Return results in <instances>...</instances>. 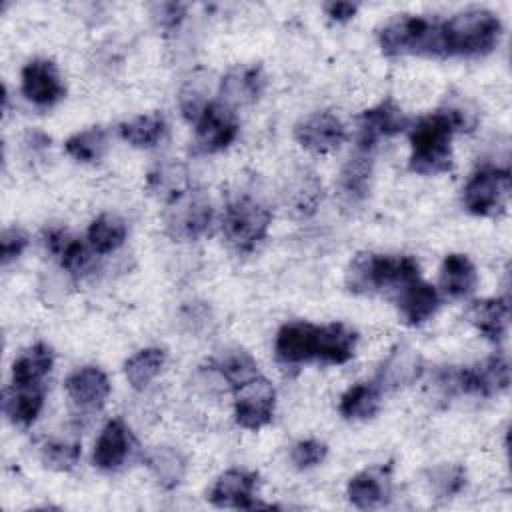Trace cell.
I'll return each instance as SVG.
<instances>
[{
  "label": "cell",
  "instance_id": "10",
  "mask_svg": "<svg viewBox=\"0 0 512 512\" xmlns=\"http://www.w3.org/2000/svg\"><path fill=\"white\" fill-rule=\"evenodd\" d=\"M194 124L196 146L206 154L228 148L238 136L236 112L224 102H208Z\"/></svg>",
  "mask_w": 512,
  "mask_h": 512
},
{
  "label": "cell",
  "instance_id": "19",
  "mask_svg": "<svg viewBox=\"0 0 512 512\" xmlns=\"http://www.w3.org/2000/svg\"><path fill=\"white\" fill-rule=\"evenodd\" d=\"M372 180V156L368 150H358L348 162L342 166L338 174V196L346 206L360 204L370 192Z\"/></svg>",
  "mask_w": 512,
  "mask_h": 512
},
{
  "label": "cell",
  "instance_id": "34",
  "mask_svg": "<svg viewBox=\"0 0 512 512\" xmlns=\"http://www.w3.org/2000/svg\"><path fill=\"white\" fill-rule=\"evenodd\" d=\"M322 198V186L314 174L300 172L288 186L286 206L298 216H310Z\"/></svg>",
  "mask_w": 512,
  "mask_h": 512
},
{
  "label": "cell",
  "instance_id": "15",
  "mask_svg": "<svg viewBox=\"0 0 512 512\" xmlns=\"http://www.w3.org/2000/svg\"><path fill=\"white\" fill-rule=\"evenodd\" d=\"M256 482L258 476L254 472L234 468L218 476L208 498L218 508H260L264 504L254 496Z\"/></svg>",
  "mask_w": 512,
  "mask_h": 512
},
{
  "label": "cell",
  "instance_id": "41",
  "mask_svg": "<svg viewBox=\"0 0 512 512\" xmlns=\"http://www.w3.org/2000/svg\"><path fill=\"white\" fill-rule=\"evenodd\" d=\"M328 454V448L324 442L318 440H300L292 446L290 450V460L296 468L306 470V468H314L320 462H324Z\"/></svg>",
  "mask_w": 512,
  "mask_h": 512
},
{
  "label": "cell",
  "instance_id": "32",
  "mask_svg": "<svg viewBox=\"0 0 512 512\" xmlns=\"http://www.w3.org/2000/svg\"><path fill=\"white\" fill-rule=\"evenodd\" d=\"M126 240V224L116 214H100L88 228V244L98 254L114 252Z\"/></svg>",
  "mask_w": 512,
  "mask_h": 512
},
{
  "label": "cell",
  "instance_id": "7",
  "mask_svg": "<svg viewBox=\"0 0 512 512\" xmlns=\"http://www.w3.org/2000/svg\"><path fill=\"white\" fill-rule=\"evenodd\" d=\"M510 368L504 356L496 354L472 368H448L438 374V384L446 394L492 396L508 388Z\"/></svg>",
  "mask_w": 512,
  "mask_h": 512
},
{
  "label": "cell",
  "instance_id": "39",
  "mask_svg": "<svg viewBox=\"0 0 512 512\" xmlns=\"http://www.w3.org/2000/svg\"><path fill=\"white\" fill-rule=\"evenodd\" d=\"M206 94H208V86L202 76H194L184 84V88L180 90V110L186 120L196 122V118L202 114V110L208 104Z\"/></svg>",
  "mask_w": 512,
  "mask_h": 512
},
{
  "label": "cell",
  "instance_id": "43",
  "mask_svg": "<svg viewBox=\"0 0 512 512\" xmlns=\"http://www.w3.org/2000/svg\"><path fill=\"white\" fill-rule=\"evenodd\" d=\"M184 14H186V4H180V2H164L154 8V18L166 30H172L174 26H178Z\"/></svg>",
  "mask_w": 512,
  "mask_h": 512
},
{
  "label": "cell",
  "instance_id": "13",
  "mask_svg": "<svg viewBox=\"0 0 512 512\" xmlns=\"http://www.w3.org/2000/svg\"><path fill=\"white\" fill-rule=\"evenodd\" d=\"M294 138L302 148L326 154L344 142L346 128L332 112H312L294 126Z\"/></svg>",
  "mask_w": 512,
  "mask_h": 512
},
{
  "label": "cell",
  "instance_id": "36",
  "mask_svg": "<svg viewBox=\"0 0 512 512\" xmlns=\"http://www.w3.org/2000/svg\"><path fill=\"white\" fill-rule=\"evenodd\" d=\"M66 152L78 162H96L106 150V132L98 126L82 130L64 142Z\"/></svg>",
  "mask_w": 512,
  "mask_h": 512
},
{
  "label": "cell",
  "instance_id": "27",
  "mask_svg": "<svg viewBox=\"0 0 512 512\" xmlns=\"http://www.w3.org/2000/svg\"><path fill=\"white\" fill-rule=\"evenodd\" d=\"M478 282V274L474 264L464 254H448L442 262L440 270V286L450 298L468 296Z\"/></svg>",
  "mask_w": 512,
  "mask_h": 512
},
{
  "label": "cell",
  "instance_id": "29",
  "mask_svg": "<svg viewBox=\"0 0 512 512\" xmlns=\"http://www.w3.org/2000/svg\"><path fill=\"white\" fill-rule=\"evenodd\" d=\"M146 464L154 474V478L158 480V484L168 490L176 488L186 474V458L172 446L154 448L148 454Z\"/></svg>",
  "mask_w": 512,
  "mask_h": 512
},
{
  "label": "cell",
  "instance_id": "20",
  "mask_svg": "<svg viewBox=\"0 0 512 512\" xmlns=\"http://www.w3.org/2000/svg\"><path fill=\"white\" fill-rule=\"evenodd\" d=\"M400 296H398V310L402 314V318L416 326L426 322L438 308L440 298L438 292L428 284L422 282L420 278L410 280L408 284L400 286Z\"/></svg>",
  "mask_w": 512,
  "mask_h": 512
},
{
  "label": "cell",
  "instance_id": "26",
  "mask_svg": "<svg viewBox=\"0 0 512 512\" xmlns=\"http://www.w3.org/2000/svg\"><path fill=\"white\" fill-rule=\"evenodd\" d=\"M44 404V384L36 386H10L4 392V412L16 426H30Z\"/></svg>",
  "mask_w": 512,
  "mask_h": 512
},
{
  "label": "cell",
  "instance_id": "31",
  "mask_svg": "<svg viewBox=\"0 0 512 512\" xmlns=\"http://www.w3.org/2000/svg\"><path fill=\"white\" fill-rule=\"evenodd\" d=\"M380 408V388L374 384H354L340 398V414L348 420H364L378 412Z\"/></svg>",
  "mask_w": 512,
  "mask_h": 512
},
{
  "label": "cell",
  "instance_id": "24",
  "mask_svg": "<svg viewBox=\"0 0 512 512\" xmlns=\"http://www.w3.org/2000/svg\"><path fill=\"white\" fill-rule=\"evenodd\" d=\"M54 364V352L48 344L38 342L26 348L12 364V384L14 386H36L48 376Z\"/></svg>",
  "mask_w": 512,
  "mask_h": 512
},
{
  "label": "cell",
  "instance_id": "14",
  "mask_svg": "<svg viewBox=\"0 0 512 512\" xmlns=\"http://www.w3.org/2000/svg\"><path fill=\"white\" fill-rule=\"evenodd\" d=\"M22 92L24 96L42 108L54 106L64 96V84L58 68L48 58H34L22 68Z\"/></svg>",
  "mask_w": 512,
  "mask_h": 512
},
{
  "label": "cell",
  "instance_id": "17",
  "mask_svg": "<svg viewBox=\"0 0 512 512\" xmlns=\"http://www.w3.org/2000/svg\"><path fill=\"white\" fill-rule=\"evenodd\" d=\"M130 448H132V436L124 420L122 418L110 420L102 428L96 440L94 454H92L94 466H98L100 470H116L128 458Z\"/></svg>",
  "mask_w": 512,
  "mask_h": 512
},
{
  "label": "cell",
  "instance_id": "16",
  "mask_svg": "<svg viewBox=\"0 0 512 512\" xmlns=\"http://www.w3.org/2000/svg\"><path fill=\"white\" fill-rule=\"evenodd\" d=\"M266 86V74L258 64H246L230 70L220 82V102L226 106L252 104L260 98Z\"/></svg>",
  "mask_w": 512,
  "mask_h": 512
},
{
  "label": "cell",
  "instance_id": "18",
  "mask_svg": "<svg viewBox=\"0 0 512 512\" xmlns=\"http://www.w3.org/2000/svg\"><path fill=\"white\" fill-rule=\"evenodd\" d=\"M66 392L72 402L80 408H100L110 394V380L108 376L96 366H84L74 370L66 378Z\"/></svg>",
  "mask_w": 512,
  "mask_h": 512
},
{
  "label": "cell",
  "instance_id": "3",
  "mask_svg": "<svg viewBox=\"0 0 512 512\" xmlns=\"http://www.w3.org/2000/svg\"><path fill=\"white\" fill-rule=\"evenodd\" d=\"M418 278V262L412 256H386L374 252L356 254L344 274L346 288L354 294H372L384 288H400Z\"/></svg>",
  "mask_w": 512,
  "mask_h": 512
},
{
  "label": "cell",
  "instance_id": "33",
  "mask_svg": "<svg viewBox=\"0 0 512 512\" xmlns=\"http://www.w3.org/2000/svg\"><path fill=\"white\" fill-rule=\"evenodd\" d=\"M164 126V116L160 112H150L124 122L120 126V136L136 148H150L162 138Z\"/></svg>",
  "mask_w": 512,
  "mask_h": 512
},
{
  "label": "cell",
  "instance_id": "4",
  "mask_svg": "<svg viewBox=\"0 0 512 512\" xmlns=\"http://www.w3.org/2000/svg\"><path fill=\"white\" fill-rule=\"evenodd\" d=\"M380 48L386 56L420 54L444 56L440 40V22L414 14H398L378 32Z\"/></svg>",
  "mask_w": 512,
  "mask_h": 512
},
{
  "label": "cell",
  "instance_id": "28",
  "mask_svg": "<svg viewBox=\"0 0 512 512\" xmlns=\"http://www.w3.org/2000/svg\"><path fill=\"white\" fill-rule=\"evenodd\" d=\"M358 342L356 330L342 322L322 326V350L320 360L328 364H344L354 356Z\"/></svg>",
  "mask_w": 512,
  "mask_h": 512
},
{
  "label": "cell",
  "instance_id": "30",
  "mask_svg": "<svg viewBox=\"0 0 512 512\" xmlns=\"http://www.w3.org/2000/svg\"><path fill=\"white\" fill-rule=\"evenodd\" d=\"M164 364L166 352L162 348H144L126 360L124 374L134 390H144L160 374Z\"/></svg>",
  "mask_w": 512,
  "mask_h": 512
},
{
  "label": "cell",
  "instance_id": "1",
  "mask_svg": "<svg viewBox=\"0 0 512 512\" xmlns=\"http://www.w3.org/2000/svg\"><path fill=\"white\" fill-rule=\"evenodd\" d=\"M470 124L468 114L458 108H444L418 118L410 128L412 154L408 168L424 176L448 172L452 168V136Z\"/></svg>",
  "mask_w": 512,
  "mask_h": 512
},
{
  "label": "cell",
  "instance_id": "8",
  "mask_svg": "<svg viewBox=\"0 0 512 512\" xmlns=\"http://www.w3.org/2000/svg\"><path fill=\"white\" fill-rule=\"evenodd\" d=\"M512 180L504 168L486 166L464 186V206L476 216H500L510 200Z\"/></svg>",
  "mask_w": 512,
  "mask_h": 512
},
{
  "label": "cell",
  "instance_id": "25",
  "mask_svg": "<svg viewBox=\"0 0 512 512\" xmlns=\"http://www.w3.org/2000/svg\"><path fill=\"white\" fill-rule=\"evenodd\" d=\"M510 306L506 298L476 300L468 308V320L492 342H500L508 328Z\"/></svg>",
  "mask_w": 512,
  "mask_h": 512
},
{
  "label": "cell",
  "instance_id": "40",
  "mask_svg": "<svg viewBox=\"0 0 512 512\" xmlns=\"http://www.w3.org/2000/svg\"><path fill=\"white\" fill-rule=\"evenodd\" d=\"M148 186L154 192L168 194V200L176 196L178 192L186 190V180H184V170L178 164H164L158 166L154 172L148 176Z\"/></svg>",
  "mask_w": 512,
  "mask_h": 512
},
{
  "label": "cell",
  "instance_id": "9",
  "mask_svg": "<svg viewBox=\"0 0 512 512\" xmlns=\"http://www.w3.org/2000/svg\"><path fill=\"white\" fill-rule=\"evenodd\" d=\"M234 392V416L238 426L246 430H258L272 420L276 406V392L264 376L240 384Z\"/></svg>",
  "mask_w": 512,
  "mask_h": 512
},
{
  "label": "cell",
  "instance_id": "5",
  "mask_svg": "<svg viewBox=\"0 0 512 512\" xmlns=\"http://www.w3.org/2000/svg\"><path fill=\"white\" fill-rule=\"evenodd\" d=\"M212 204L202 190L186 188L168 200L164 228L172 240L192 242L208 234L212 226Z\"/></svg>",
  "mask_w": 512,
  "mask_h": 512
},
{
  "label": "cell",
  "instance_id": "2",
  "mask_svg": "<svg viewBox=\"0 0 512 512\" xmlns=\"http://www.w3.org/2000/svg\"><path fill=\"white\" fill-rule=\"evenodd\" d=\"M502 34L498 16L490 10L472 8L440 22V40L444 56L476 58L492 52Z\"/></svg>",
  "mask_w": 512,
  "mask_h": 512
},
{
  "label": "cell",
  "instance_id": "21",
  "mask_svg": "<svg viewBox=\"0 0 512 512\" xmlns=\"http://www.w3.org/2000/svg\"><path fill=\"white\" fill-rule=\"evenodd\" d=\"M388 494L390 480L384 468L364 470L348 482V498L360 510H372L386 504Z\"/></svg>",
  "mask_w": 512,
  "mask_h": 512
},
{
  "label": "cell",
  "instance_id": "38",
  "mask_svg": "<svg viewBox=\"0 0 512 512\" xmlns=\"http://www.w3.org/2000/svg\"><path fill=\"white\" fill-rule=\"evenodd\" d=\"M430 484L438 496L450 498L466 484V470L460 464H440L430 470Z\"/></svg>",
  "mask_w": 512,
  "mask_h": 512
},
{
  "label": "cell",
  "instance_id": "11",
  "mask_svg": "<svg viewBox=\"0 0 512 512\" xmlns=\"http://www.w3.org/2000/svg\"><path fill=\"white\" fill-rule=\"evenodd\" d=\"M322 348V326L310 322H288L284 324L274 342L276 358L282 364H302L308 360H320Z\"/></svg>",
  "mask_w": 512,
  "mask_h": 512
},
{
  "label": "cell",
  "instance_id": "42",
  "mask_svg": "<svg viewBox=\"0 0 512 512\" xmlns=\"http://www.w3.org/2000/svg\"><path fill=\"white\" fill-rule=\"evenodd\" d=\"M28 244V236L24 230L12 226V228H6L0 236V260L2 264H8L10 260L18 258L24 248Z\"/></svg>",
  "mask_w": 512,
  "mask_h": 512
},
{
  "label": "cell",
  "instance_id": "12",
  "mask_svg": "<svg viewBox=\"0 0 512 512\" xmlns=\"http://www.w3.org/2000/svg\"><path fill=\"white\" fill-rule=\"evenodd\" d=\"M410 126V118L392 100L364 110L356 118V144L358 150H372L380 138L394 136Z\"/></svg>",
  "mask_w": 512,
  "mask_h": 512
},
{
  "label": "cell",
  "instance_id": "22",
  "mask_svg": "<svg viewBox=\"0 0 512 512\" xmlns=\"http://www.w3.org/2000/svg\"><path fill=\"white\" fill-rule=\"evenodd\" d=\"M422 358L416 350L408 346H398L386 358L378 372V386L382 388H400L416 382L422 374Z\"/></svg>",
  "mask_w": 512,
  "mask_h": 512
},
{
  "label": "cell",
  "instance_id": "37",
  "mask_svg": "<svg viewBox=\"0 0 512 512\" xmlns=\"http://www.w3.org/2000/svg\"><path fill=\"white\" fill-rule=\"evenodd\" d=\"M40 460L50 470H58V472L70 470L80 460V444L64 442V440L46 442L40 450Z\"/></svg>",
  "mask_w": 512,
  "mask_h": 512
},
{
  "label": "cell",
  "instance_id": "6",
  "mask_svg": "<svg viewBox=\"0 0 512 512\" xmlns=\"http://www.w3.org/2000/svg\"><path fill=\"white\" fill-rule=\"evenodd\" d=\"M272 212L252 196H240L232 200L222 216V232L226 240L242 252L260 244L270 228Z\"/></svg>",
  "mask_w": 512,
  "mask_h": 512
},
{
  "label": "cell",
  "instance_id": "35",
  "mask_svg": "<svg viewBox=\"0 0 512 512\" xmlns=\"http://www.w3.org/2000/svg\"><path fill=\"white\" fill-rule=\"evenodd\" d=\"M216 370H218V374L222 376V380H224L232 390L260 374L256 360H254L246 350H240V348L228 350V352L216 362Z\"/></svg>",
  "mask_w": 512,
  "mask_h": 512
},
{
  "label": "cell",
  "instance_id": "44",
  "mask_svg": "<svg viewBox=\"0 0 512 512\" xmlns=\"http://www.w3.org/2000/svg\"><path fill=\"white\" fill-rule=\"evenodd\" d=\"M324 10L332 20L346 22L358 12V4L356 2H326Z\"/></svg>",
  "mask_w": 512,
  "mask_h": 512
},
{
  "label": "cell",
  "instance_id": "23",
  "mask_svg": "<svg viewBox=\"0 0 512 512\" xmlns=\"http://www.w3.org/2000/svg\"><path fill=\"white\" fill-rule=\"evenodd\" d=\"M44 244L50 254L72 274H80L90 264V254L86 246L72 236L66 228H50L44 232Z\"/></svg>",
  "mask_w": 512,
  "mask_h": 512
}]
</instances>
